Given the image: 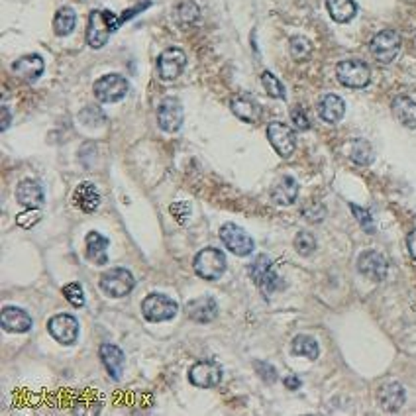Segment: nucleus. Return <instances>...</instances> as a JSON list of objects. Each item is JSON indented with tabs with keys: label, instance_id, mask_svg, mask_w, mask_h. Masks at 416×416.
Masks as SVG:
<instances>
[{
	"label": "nucleus",
	"instance_id": "1",
	"mask_svg": "<svg viewBox=\"0 0 416 416\" xmlns=\"http://www.w3.org/2000/svg\"><path fill=\"white\" fill-rule=\"evenodd\" d=\"M122 26V18H118L114 12L93 10L89 14L87 24V44L93 49H101L108 44L110 35Z\"/></svg>",
	"mask_w": 416,
	"mask_h": 416
},
{
	"label": "nucleus",
	"instance_id": "2",
	"mask_svg": "<svg viewBox=\"0 0 416 416\" xmlns=\"http://www.w3.org/2000/svg\"><path fill=\"white\" fill-rule=\"evenodd\" d=\"M177 312H179V304L163 293H150L141 302V314L148 322L173 320Z\"/></svg>",
	"mask_w": 416,
	"mask_h": 416
},
{
	"label": "nucleus",
	"instance_id": "3",
	"mask_svg": "<svg viewBox=\"0 0 416 416\" xmlns=\"http://www.w3.org/2000/svg\"><path fill=\"white\" fill-rule=\"evenodd\" d=\"M226 266H228L226 255L222 254V250H216V248L200 250L195 255V261H193L195 273L205 281H216V279L222 277L226 273Z\"/></svg>",
	"mask_w": 416,
	"mask_h": 416
},
{
	"label": "nucleus",
	"instance_id": "4",
	"mask_svg": "<svg viewBox=\"0 0 416 416\" xmlns=\"http://www.w3.org/2000/svg\"><path fill=\"white\" fill-rule=\"evenodd\" d=\"M250 275H252L254 283L259 287V291H261L266 297H269V295H273L275 291L285 287L283 281L279 279L277 273L273 271V261H271V257L266 254L255 257V261L250 266Z\"/></svg>",
	"mask_w": 416,
	"mask_h": 416
},
{
	"label": "nucleus",
	"instance_id": "5",
	"mask_svg": "<svg viewBox=\"0 0 416 416\" xmlns=\"http://www.w3.org/2000/svg\"><path fill=\"white\" fill-rule=\"evenodd\" d=\"M336 77L347 89H365L371 83V69L365 61L346 59L336 67Z\"/></svg>",
	"mask_w": 416,
	"mask_h": 416
},
{
	"label": "nucleus",
	"instance_id": "6",
	"mask_svg": "<svg viewBox=\"0 0 416 416\" xmlns=\"http://www.w3.org/2000/svg\"><path fill=\"white\" fill-rule=\"evenodd\" d=\"M134 287H136V279L124 267H112L101 275V289L104 295H108L112 299L128 297L134 291Z\"/></svg>",
	"mask_w": 416,
	"mask_h": 416
},
{
	"label": "nucleus",
	"instance_id": "7",
	"mask_svg": "<svg viewBox=\"0 0 416 416\" xmlns=\"http://www.w3.org/2000/svg\"><path fill=\"white\" fill-rule=\"evenodd\" d=\"M370 51L371 55L383 65L393 63L399 55V51H401V35L395 30H383V32L371 37Z\"/></svg>",
	"mask_w": 416,
	"mask_h": 416
},
{
	"label": "nucleus",
	"instance_id": "8",
	"mask_svg": "<svg viewBox=\"0 0 416 416\" xmlns=\"http://www.w3.org/2000/svg\"><path fill=\"white\" fill-rule=\"evenodd\" d=\"M220 240L232 254L238 255V257H248V255L254 254V238L234 222H226L220 228Z\"/></svg>",
	"mask_w": 416,
	"mask_h": 416
},
{
	"label": "nucleus",
	"instance_id": "9",
	"mask_svg": "<svg viewBox=\"0 0 416 416\" xmlns=\"http://www.w3.org/2000/svg\"><path fill=\"white\" fill-rule=\"evenodd\" d=\"M94 96L104 104H112L118 103V101H122L124 96L130 91V85L128 81L122 77V75H118V73H108V75H104L101 77L98 81L94 83L93 87Z\"/></svg>",
	"mask_w": 416,
	"mask_h": 416
},
{
	"label": "nucleus",
	"instance_id": "10",
	"mask_svg": "<svg viewBox=\"0 0 416 416\" xmlns=\"http://www.w3.org/2000/svg\"><path fill=\"white\" fill-rule=\"evenodd\" d=\"M47 332L61 346H73L79 340V320L73 314H55L47 320Z\"/></svg>",
	"mask_w": 416,
	"mask_h": 416
},
{
	"label": "nucleus",
	"instance_id": "11",
	"mask_svg": "<svg viewBox=\"0 0 416 416\" xmlns=\"http://www.w3.org/2000/svg\"><path fill=\"white\" fill-rule=\"evenodd\" d=\"M267 139L273 146V150L279 153V157H283V159H289L297 150V136H295L293 128L283 122H271L267 126Z\"/></svg>",
	"mask_w": 416,
	"mask_h": 416
},
{
	"label": "nucleus",
	"instance_id": "12",
	"mask_svg": "<svg viewBox=\"0 0 416 416\" xmlns=\"http://www.w3.org/2000/svg\"><path fill=\"white\" fill-rule=\"evenodd\" d=\"M187 67V55L179 47H167L157 58V73L159 79L165 83H171L181 77V73Z\"/></svg>",
	"mask_w": 416,
	"mask_h": 416
},
{
	"label": "nucleus",
	"instance_id": "13",
	"mask_svg": "<svg viewBox=\"0 0 416 416\" xmlns=\"http://www.w3.org/2000/svg\"><path fill=\"white\" fill-rule=\"evenodd\" d=\"M183 106L181 103L173 98V96H167L163 98L159 106H157V124L162 128L163 132L167 134H175L179 132L181 126H183Z\"/></svg>",
	"mask_w": 416,
	"mask_h": 416
},
{
	"label": "nucleus",
	"instance_id": "14",
	"mask_svg": "<svg viewBox=\"0 0 416 416\" xmlns=\"http://www.w3.org/2000/svg\"><path fill=\"white\" fill-rule=\"evenodd\" d=\"M189 381L198 389H214L222 383V367L214 361H197L189 370Z\"/></svg>",
	"mask_w": 416,
	"mask_h": 416
},
{
	"label": "nucleus",
	"instance_id": "15",
	"mask_svg": "<svg viewBox=\"0 0 416 416\" xmlns=\"http://www.w3.org/2000/svg\"><path fill=\"white\" fill-rule=\"evenodd\" d=\"M358 271L363 275V277H367L371 279V281H375V283H379V281H383V279L387 277L389 263H387V259H385L379 252L367 250V252L359 254Z\"/></svg>",
	"mask_w": 416,
	"mask_h": 416
},
{
	"label": "nucleus",
	"instance_id": "16",
	"mask_svg": "<svg viewBox=\"0 0 416 416\" xmlns=\"http://www.w3.org/2000/svg\"><path fill=\"white\" fill-rule=\"evenodd\" d=\"M44 71H46V63L35 53L22 55L12 63V73L26 83H35L44 75Z\"/></svg>",
	"mask_w": 416,
	"mask_h": 416
},
{
	"label": "nucleus",
	"instance_id": "17",
	"mask_svg": "<svg viewBox=\"0 0 416 416\" xmlns=\"http://www.w3.org/2000/svg\"><path fill=\"white\" fill-rule=\"evenodd\" d=\"M0 322L2 328L6 332L12 334H24V332H30V328L34 326V320L28 312L18 306H4L2 309V316H0Z\"/></svg>",
	"mask_w": 416,
	"mask_h": 416
},
{
	"label": "nucleus",
	"instance_id": "18",
	"mask_svg": "<svg viewBox=\"0 0 416 416\" xmlns=\"http://www.w3.org/2000/svg\"><path fill=\"white\" fill-rule=\"evenodd\" d=\"M377 401H379L383 410H387V413H397V410L403 408V405H405L406 401L405 387L397 381L385 383V385L379 387V391H377Z\"/></svg>",
	"mask_w": 416,
	"mask_h": 416
},
{
	"label": "nucleus",
	"instance_id": "19",
	"mask_svg": "<svg viewBox=\"0 0 416 416\" xmlns=\"http://www.w3.org/2000/svg\"><path fill=\"white\" fill-rule=\"evenodd\" d=\"M187 316L198 324L212 322L218 316V302L212 297H198L195 301L187 302Z\"/></svg>",
	"mask_w": 416,
	"mask_h": 416
},
{
	"label": "nucleus",
	"instance_id": "20",
	"mask_svg": "<svg viewBox=\"0 0 416 416\" xmlns=\"http://www.w3.org/2000/svg\"><path fill=\"white\" fill-rule=\"evenodd\" d=\"M232 114L236 116L238 120H242L245 124H255L261 118V106L257 101L245 96V94H236L232 96L230 101Z\"/></svg>",
	"mask_w": 416,
	"mask_h": 416
},
{
	"label": "nucleus",
	"instance_id": "21",
	"mask_svg": "<svg viewBox=\"0 0 416 416\" xmlns=\"http://www.w3.org/2000/svg\"><path fill=\"white\" fill-rule=\"evenodd\" d=\"M101 361H103L104 370L108 371V375L120 381L122 373H124V365H126V358H124V352L114 344H103L101 346Z\"/></svg>",
	"mask_w": 416,
	"mask_h": 416
},
{
	"label": "nucleus",
	"instance_id": "22",
	"mask_svg": "<svg viewBox=\"0 0 416 416\" xmlns=\"http://www.w3.org/2000/svg\"><path fill=\"white\" fill-rule=\"evenodd\" d=\"M108 238H104L101 232H89L87 240H85V252H87V259L93 261L94 266H106L108 263Z\"/></svg>",
	"mask_w": 416,
	"mask_h": 416
},
{
	"label": "nucleus",
	"instance_id": "23",
	"mask_svg": "<svg viewBox=\"0 0 416 416\" xmlns=\"http://www.w3.org/2000/svg\"><path fill=\"white\" fill-rule=\"evenodd\" d=\"M16 200L26 208H40L46 200L44 187L40 185L37 181L26 179V181L18 183V187H16Z\"/></svg>",
	"mask_w": 416,
	"mask_h": 416
},
{
	"label": "nucleus",
	"instance_id": "24",
	"mask_svg": "<svg viewBox=\"0 0 416 416\" xmlns=\"http://www.w3.org/2000/svg\"><path fill=\"white\" fill-rule=\"evenodd\" d=\"M299 197V183L295 177H281L275 187L271 189V200L277 207H289Z\"/></svg>",
	"mask_w": 416,
	"mask_h": 416
},
{
	"label": "nucleus",
	"instance_id": "25",
	"mask_svg": "<svg viewBox=\"0 0 416 416\" xmlns=\"http://www.w3.org/2000/svg\"><path fill=\"white\" fill-rule=\"evenodd\" d=\"M346 114V103L338 94H324L318 103V116L328 124H338Z\"/></svg>",
	"mask_w": 416,
	"mask_h": 416
},
{
	"label": "nucleus",
	"instance_id": "26",
	"mask_svg": "<svg viewBox=\"0 0 416 416\" xmlns=\"http://www.w3.org/2000/svg\"><path fill=\"white\" fill-rule=\"evenodd\" d=\"M73 200H75V207L91 214L101 205V193L96 191L93 183H81L73 193Z\"/></svg>",
	"mask_w": 416,
	"mask_h": 416
},
{
	"label": "nucleus",
	"instance_id": "27",
	"mask_svg": "<svg viewBox=\"0 0 416 416\" xmlns=\"http://www.w3.org/2000/svg\"><path fill=\"white\" fill-rule=\"evenodd\" d=\"M393 116L405 128L415 130L416 128V103L408 96H397L391 104Z\"/></svg>",
	"mask_w": 416,
	"mask_h": 416
},
{
	"label": "nucleus",
	"instance_id": "28",
	"mask_svg": "<svg viewBox=\"0 0 416 416\" xmlns=\"http://www.w3.org/2000/svg\"><path fill=\"white\" fill-rule=\"evenodd\" d=\"M326 8L332 20L338 24L349 22L358 14V4L354 0H326Z\"/></svg>",
	"mask_w": 416,
	"mask_h": 416
},
{
	"label": "nucleus",
	"instance_id": "29",
	"mask_svg": "<svg viewBox=\"0 0 416 416\" xmlns=\"http://www.w3.org/2000/svg\"><path fill=\"white\" fill-rule=\"evenodd\" d=\"M75 26H77V14H75L73 8L63 6V8H59L55 12V16H53V32H55V35L65 37V35H69L75 30Z\"/></svg>",
	"mask_w": 416,
	"mask_h": 416
},
{
	"label": "nucleus",
	"instance_id": "30",
	"mask_svg": "<svg viewBox=\"0 0 416 416\" xmlns=\"http://www.w3.org/2000/svg\"><path fill=\"white\" fill-rule=\"evenodd\" d=\"M291 352H293L295 356H302V358L309 359H316L320 356L318 342H316L312 336L306 334L295 336V340H293V344H291Z\"/></svg>",
	"mask_w": 416,
	"mask_h": 416
},
{
	"label": "nucleus",
	"instance_id": "31",
	"mask_svg": "<svg viewBox=\"0 0 416 416\" xmlns=\"http://www.w3.org/2000/svg\"><path fill=\"white\" fill-rule=\"evenodd\" d=\"M261 85L266 89V93L271 96V98H279V101H285L287 96V91H285V85L279 81L277 77L271 73V71H263L261 75Z\"/></svg>",
	"mask_w": 416,
	"mask_h": 416
},
{
	"label": "nucleus",
	"instance_id": "32",
	"mask_svg": "<svg viewBox=\"0 0 416 416\" xmlns=\"http://www.w3.org/2000/svg\"><path fill=\"white\" fill-rule=\"evenodd\" d=\"M352 162H356L358 165H370L373 162V150L365 139H356L352 144V151H349Z\"/></svg>",
	"mask_w": 416,
	"mask_h": 416
},
{
	"label": "nucleus",
	"instance_id": "33",
	"mask_svg": "<svg viewBox=\"0 0 416 416\" xmlns=\"http://www.w3.org/2000/svg\"><path fill=\"white\" fill-rule=\"evenodd\" d=\"M289 49L295 61H306L312 53V44L304 35H295V37H291Z\"/></svg>",
	"mask_w": 416,
	"mask_h": 416
},
{
	"label": "nucleus",
	"instance_id": "34",
	"mask_svg": "<svg viewBox=\"0 0 416 416\" xmlns=\"http://www.w3.org/2000/svg\"><path fill=\"white\" fill-rule=\"evenodd\" d=\"M295 250L302 255V257H309L314 254L316 250V240L311 232H299L297 238H295Z\"/></svg>",
	"mask_w": 416,
	"mask_h": 416
},
{
	"label": "nucleus",
	"instance_id": "35",
	"mask_svg": "<svg viewBox=\"0 0 416 416\" xmlns=\"http://www.w3.org/2000/svg\"><path fill=\"white\" fill-rule=\"evenodd\" d=\"M177 20L183 26H191L198 20V6L195 2H183L177 8Z\"/></svg>",
	"mask_w": 416,
	"mask_h": 416
},
{
	"label": "nucleus",
	"instance_id": "36",
	"mask_svg": "<svg viewBox=\"0 0 416 416\" xmlns=\"http://www.w3.org/2000/svg\"><path fill=\"white\" fill-rule=\"evenodd\" d=\"M40 220H42L40 208H28V210H24L22 214L16 216V224H18L20 228H24V230H32Z\"/></svg>",
	"mask_w": 416,
	"mask_h": 416
},
{
	"label": "nucleus",
	"instance_id": "37",
	"mask_svg": "<svg viewBox=\"0 0 416 416\" xmlns=\"http://www.w3.org/2000/svg\"><path fill=\"white\" fill-rule=\"evenodd\" d=\"M63 295L65 299L75 306V309H81L85 306V293H83V287L79 283H69L63 287Z\"/></svg>",
	"mask_w": 416,
	"mask_h": 416
},
{
	"label": "nucleus",
	"instance_id": "38",
	"mask_svg": "<svg viewBox=\"0 0 416 416\" xmlns=\"http://www.w3.org/2000/svg\"><path fill=\"white\" fill-rule=\"evenodd\" d=\"M349 208H352L354 216H356V220L359 222V226L367 232V234H375V224H373V218H371L370 210H365V208L361 207H356V205H349Z\"/></svg>",
	"mask_w": 416,
	"mask_h": 416
},
{
	"label": "nucleus",
	"instance_id": "39",
	"mask_svg": "<svg viewBox=\"0 0 416 416\" xmlns=\"http://www.w3.org/2000/svg\"><path fill=\"white\" fill-rule=\"evenodd\" d=\"M255 371H257V375L263 379L266 383H275L277 381V370L269 363V361H261V359H257L254 363Z\"/></svg>",
	"mask_w": 416,
	"mask_h": 416
},
{
	"label": "nucleus",
	"instance_id": "40",
	"mask_svg": "<svg viewBox=\"0 0 416 416\" xmlns=\"http://www.w3.org/2000/svg\"><path fill=\"white\" fill-rule=\"evenodd\" d=\"M79 118H81L87 126H98V124H103L104 120H106V116L103 114V110H101V108H93V106L85 108L81 114H79Z\"/></svg>",
	"mask_w": 416,
	"mask_h": 416
},
{
	"label": "nucleus",
	"instance_id": "41",
	"mask_svg": "<svg viewBox=\"0 0 416 416\" xmlns=\"http://www.w3.org/2000/svg\"><path fill=\"white\" fill-rule=\"evenodd\" d=\"M169 212L173 214V218L179 222V224H187V220L191 216V205L187 200H179V202H173L169 207Z\"/></svg>",
	"mask_w": 416,
	"mask_h": 416
},
{
	"label": "nucleus",
	"instance_id": "42",
	"mask_svg": "<svg viewBox=\"0 0 416 416\" xmlns=\"http://www.w3.org/2000/svg\"><path fill=\"white\" fill-rule=\"evenodd\" d=\"M291 120H293L295 128L301 130V132H306V130L311 128V120H309V116H306V112H304L302 108H299V106L291 110Z\"/></svg>",
	"mask_w": 416,
	"mask_h": 416
},
{
	"label": "nucleus",
	"instance_id": "43",
	"mask_svg": "<svg viewBox=\"0 0 416 416\" xmlns=\"http://www.w3.org/2000/svg\"><path fill=\"white\" fill-rule=\"evenodd\" d=\"M324 216H326V208L320 205V202H314L309 208H304V218L309 220V222H322Z\"/></svg>",
	"mask_w": 416,
	"mask_h": 416
},
{
	"label": "nucleus",
	"instance_id": "44",
	"mask_svg": "<svg viewBox=\"0 0 416 416\" xmlns=\"http://www.w3.org/2000/svg\"><path fill=\"white\" fill-rule=\"evenodd\" d=\"M406 248H408V254L416 261V228L413 232H408L406 236Z\"/></svg>",
	"mask_w": 416,
	"mask_h": 416
},
{
	"label": "nucleus",
	"instance_id": "45",
	"mask_svg": "<svg viewBox=\"0 0 416 416\" xmlns=\"http://www.w3.org/2000/svg\"><path fill=\"white\" fill-rule=\"evenodd\" d=\"M285 387L291 389V391H297V389H301V379L297 377V375H289V377H285Z\"/></svg>",
	"mask_w": 416,
	"mask_h": 416
},
{
	"label": "nucleus",
	"instance_id": "46",
	"mask_svg": "<svg viewBox=\"0 0 416 416\" xmlns=\"http://www.w3.org/2000/svg\"><path fill=\"white\" fill-rule=\"evenodd\" d=\"M10 110H8V106H2V122H0V130L4 132V130H8V126H10Z\"/></svg>",
	"mask_w": 416,
	"mask_h": 416
}]
</instances>
